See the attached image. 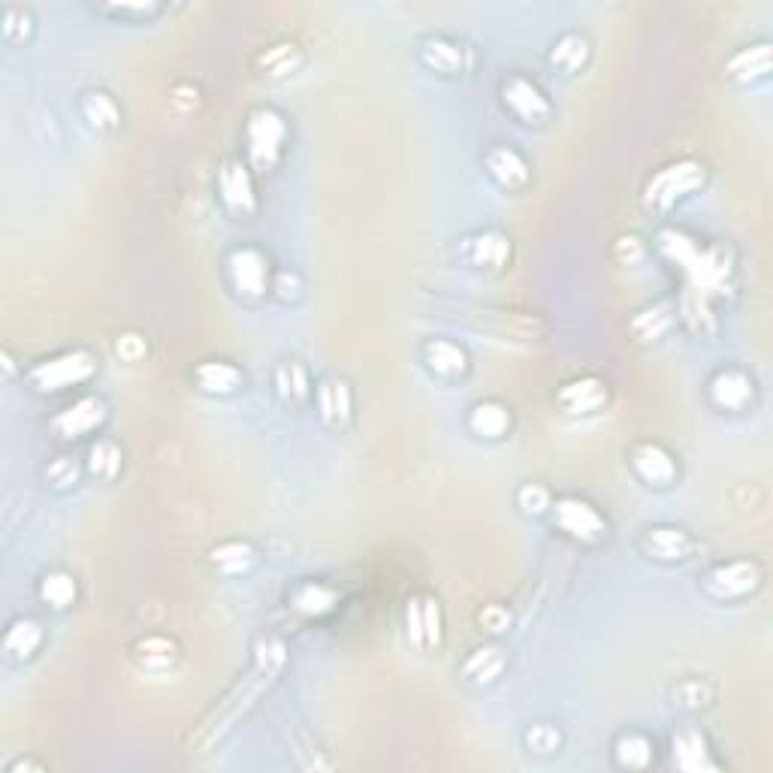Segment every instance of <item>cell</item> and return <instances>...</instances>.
Masks as SVG:
<instances>
[{
	"label": "cell",
	"mask_w": 773,
	"mask_h": 773,
	"mask_svg": "<svg viewBox=\"0 0 773 773\" xmlns=\"http://www.w3.org/2000/svg\"><path fill=\"white\" fill-rule=\"evenodd\" d=\"M559 743H562V734H559L553 725H532V728L526 731V746L535 749V752H541V755L556 752Z\"/></svg>",
	"instance_id": "obj_35"
},
{
	"label": "cell",
	"mask_w": 773,
	"mask_h": 773,
	"mask_svg": "<svg viewBox=\"0 0 773 773\" xmlns=\"http://www.w3.org/2000/svg\"><path fill=\"white\" fill-rule=\"evenodd\" d=\"M118 354L124 357V360H139L142 354H145V342L139 339V336H121L118 339Z\"/></svg>",
	"instance_id": "obj_41"
},
{
	"label": "cell",
	"mask_w": 773,
	"mask_h": 773,
	"mask_svg": "<svg viewBox=\"0 0 773 773\" xmlns=\"http://www.w3.org/2000/svg\"><path fill=\"white\" fill-rule=\"evenodd\" d=\"M43 644V629L31 616H19V620L10 623L7 635H4V650L13 659H31Z\"/></svg>",
	"instance_id": "obj_18"
},
{
	"label": "cell",
	"mask_w": 773,
	"mask_h": 773,
	"mask_svg": "<svg viewBox=\"0 0 773 773\" xmlns=\"http://www.w3.org/2000/svg\"><path fill=\"white\" fill-rule=\"evenodd\" d=\"M502 668H505V656H502V650H496V647H481V650H475V653L466 659V665H462L466 677L475 680V683H490V680H496V677L502 674Z\"/></svg>",
	"instance_id": "obj_28"
},
{
	"label": "cell",
	"mask_w": 773,
	"mask_h": 773,
	"mask_svg": "<svg viewBox=\"0 0 773 773\" xmlns=\"http://www.w3.org/2000/svg\"><path fill=\"white\" fill-rule=\"evenodd\" d=\"M212 562L227 574H239L254 562V550L242 541H227V544L212 550Z\"/></svg>",
	"instance_id": "obj_33"
},
{
	"label": "cell",
	"mask_w": 773,
	"mask_h": 773,
	"mask_svg": "<svg viewBox=\"0 0 773 773\" xmlns=\"http://www.w3.org/2000/svg\"><path fill=\"white\" fill-rule=\"evenodd\" d=\"M508 623H511V616H508V610L505 607H487L484 613H481V626L484 629H490V632H502V629H508Z\"/></svg>",
	"instance_id": "obj_39"
},
{
	"label": "cell",
	"mask_w": 773,
	"mask_h": 773,
	"mask_svg": "<svg viewBox=\"0 0 773 773\" xmlns=\"http://www.w3.org/2000/svg\"><path fill=\"white\" fill-rule=\"evenodd\" d=\"M31 34V13L25 7H7L4 10V37L7 40H25Z\"/></svg>",
	"instance_id": "obj_36"
},
{
	"label": "cell",
	"mask_w": 773,
	"mask_h": 773,
	"mask_svg": "<svg viewBox=\"0 0 773 773\" xmlns=\"http://www.w3.org/2000/svg\"><path fill=\"white\" fill-rule=\"evenodd\" d=\"M758 577L761 574L752 562L737 559V562H725V565L713 568L710 577H707V589L716 598H740V595H746L758 586Z\"/></svg>",
	"instance_id": "obj_8"
},
{
	"label": "cell",
	"mask_w": 773,
	"mask_h": 773,
	"mask_svg": "<svg viewBox=\"0 0 773 773\" xmlns=\"http://www.w3.org/2000/svg\"><path fill=\"white\" fill-rule=\"evenodd\" d=\"M88 469H91L97 478L112 481V478L118 475V469H121V450H118V444L100 438V441L91 447V453H88Z\"/></svg>",
	"instance_id": "obj_32"
},
{
	"label": "cell",
	"mask_w": 773,
	"mask_h": 773,
	"mask_svg": "<svg viewBox=\"0 0 773 773\" xmlns=\"http://www.w3.org/2000/svg\"><path fill=\"white\" fill-rule=\"evenodd\" d=\"M502 97H505V106L526 124H544L550 118V103L544 91L526 76H511L502 88Z\"/></svg>",
	"instance_id": "obj_5"
},
{
	"label": "cell",
	"mask_w": 773,
	"mask_h": 773,
	"mask_svg": "<svg viewBox=\"0 0 773 773\" xmlns=\"http://www.w3.org/2000/svg\"><path fill=\"white\" fill-rule=\"evenodd\" d=\"M248 136V158L257 170H272L284 151V139H287V124L275 109H257L248 118L245 127Z\"/></svg>",
	"instance_id": "obj_2"
},
{
	"label": "cell",
	"mask_w": 773,
	"mask_h": 773,
	"mask_svg": "<svg viewBox=\"0 0 773 773\" xmlns=\"http://www.w3.org/2000/svg\"><path fill=\"white\" fill-rule=\"evenodd\" d=\"M278 384H281V393L284 396H305V387H308V381H305V372L296 366V363H290V366H284V369H278Z\"/></svg>",
	"instance_id": "obj_38"
},
{
	"label": "cell",
	"mask_w": 773,
	"mask_h": 773,
	"mask_svg": "<svg viewBox=\"0 0 773 773\" xmlns=\"http://www.w3.org/2000/svg\"><path fill=\"white\" fill-rule=\"evenodd\" d=\"M553 517H556V526H559L565 535L577 538V541H598V538L604 535V529H607L604 517H601L589 502H583V499H577V496L559 499Z\"/></svg>",
	"instance_id": "obj_4"
},
{
	"label": "cell",
	"mask_w": 773,
	"mask_h": 773,
	"mask_svg": "<svg viewBox=\"0 0 773 773\" xmlns=\"http://www.w3.org/2000/svg\"><path fill=\"white\" fill-rule=\"evenodd\" d=\"M767 70H770V49L767 46H752V49H743L731 58V76L740 79V82L761 79V76H767Z\"/></svg>",
	"instance_id": "obj_31"
},
{
	"label": "cell",
	"mask_w": 773,
	"mask_h": 773,
	"mask_svg": "<svg viewBox=\"0 0 773 773\" xmlns=\"http://www.w3.org/2000/svg\"><path fill=\"white\" fill-rule=\"evenodd\" d=\"M653 755H656L653 740L638 734V731H629V734H623L620 740H616V761H620L623 767H650Z\"/></svg>",
	"instance_id": "obj_26"
},
{
	"label": "cell",
	"mask_w": 773,
	"mask_h": 773,
	"mask_svg": "<svg viewBox=\"0 0 773 773\" xmlns=\"http://www.w3.org/2000/svg\"><path fill=\"white\" fill-rule=\"evenodd\" d=\"M710 393H713V402H716L719 408L740 411V408H746V402L752 399V381H749L740 369H725V372H719V375L710 381Z\"/></svg>",
	"instance_id": "obj_11"
},
{
	"label": "cell",
	"mask_w": 773,
	"mask_h": 773,
	"mask_svg": "<svg viewBox=\"0 0 773 773\" xmlns=\"http://www.w3.org/2000/svg\"><path fill=\"white\" fill-rule=\"evenodd\" d=\"M701 185H704V167L695 164V161H680V164H671V167H665L653 176V182L647 185V200L653 206L665 209V206L689 197Z\"/></svg>",
	"instance_id": "obj_3"
},
{
	"label": "cell",
	"mask_w": 773,
	"mask_h": 773,
	"mask_svg": "<svg viewBox=\"0 0 773 773\" xmlns=\"http://www.w3.org/2000/svg\"><path fill=\"white\" fill-rule=\"evenodd\" d=\"M632 469L638 472L641 481H647L650 487H668L677 478V462L674 456L662 447V444H638L632 450Z\"/></svg>",
	"instance_id": "obj_7"
},
{
	"label": "cell",
	"mask_w": 773,
	"mask_h": 773,
	"mask_svg": "<svg viewBox=\"0 0 773 773\" xmlns=\"http://www.w3.org/2000/svg\"><path fill=\"white\" fill-rule=\"evenodd\" d=\"M420 58L426 67H432L438 73H459L466 67V49L447 37H429L420 49Z\"/></svg>",
	"instance_id": "obj_17"
},
{
	"label": "cell",
	"mask_w": 773,
	"mask_h": 773,
	"mask_svg": "<svg viewBox=\"0 0 773 773\" xmlns=\"http://www.w3.org/2000/svg\"><path fill=\"white\" fill-rule=\"evenodd\" d=\"M318 405H321V414L324 420L330 423H345L351 417V390L345 381H324L318 387Z\"/></svg>",
	"instance_id": "obj_24"
},
{
	"label": "cell",
	"mask_w": 773,
	"mask_h": 773,
	"mask_svg": "<svg viewBox=\"0 0 773 773\" xmlns=\"http://www.w3.org/2000/svg\"><path fill=\"white\" fill-rule=\"evenodd\" d=\"M275 290H278L281 299H290V296H296V290H299V278H296L293 272H281L278 281H275Z\"/></svg>",
	"instance_id": "obj_42"
},
{
	"label": "cell",
	"mask_w": 773,
	"mask_h": 773,
	"mask_svg": "<svg viewBox=\"0 0 773 773\" xmlns=\"http://www.w3.org/2000/svg\"><path fill=\"white\" fill-rule=\"evenodd\" d=\"M194 378H197L203 393H218V396H227L242 384V372L233 363H224V360H209V363L197 366Z\"/></svg>",
	"instance_id": "obj_19"
},
{
	"label": "cell",
	"mask_w": 773,
	"mask_h": 773,
	"mask_svg": "<svg viewBox=\"0 0 773 773\" xmlns=\"http://www.w3.org/2000/svg\"><path fill=\"white\" fill-rule=\"evenodd\" d=\"M508 254H511V242H508L499 230H487V233L469 239V257H472V263H478V266L499 269V266H505Z\"/></svg>",
	"instance_id": "obj_22"
},
{
	"label": "cell",
	"mask_w": 773,
	"mask_h": 773,
	"mask_svg": "<svg viewBox=\"0 0 773 773\" xmlns=\"http://www.w3.org/2000/svg\"><path fill=\"white\" fill-rule=\"evenodd\" d=\"M426 363L432 372L444 375V378H453V375H462L469 369V357L466 351H462L456 342H447V339H435L426 345Z\"/></svg>",
	"instance_id": "obj_20"
},
{
	"label": "cell",
	"mask_w": 773,
	"mask_h": 773,
	"mask_svg": "<svg viewBox=\"0 0 773 773\" xmlns=\"http://www.w3.org/2000/svg\"><path fill=\"white\" fill-rule=\"evenodd\" d=\"M257 64L266 76H287L299 64V49L293 43H278V46L266 49Z\"/></svg>",
	"instance_id": "obj_34"
},
{
	"label": "cell",
	"mask_w": 773,
	"mask_h": 773,
	"mask_svg": "<svg viewBox=\"0 0 773 773\" xmlns=\"http://www.w3.org/2000/svg\"><path fill=\"white\" fill-rule=\"evenodd\" d=\"M487 170L505 188H523L529 182V164L520 158V151L505 148V145H499L487 154Z\"/></svg>",
	"instance_id": "obj_14"
},
{
	"label": "cell",
	"mask_w": 773,
	"mask_h": 773,
	"mask_svg": "<svg viewBox=\"0 0 773 773\" xmlns=\"http://www.w3.org/2000/svg\"><path fill=\"white\" fill-rule=\"evenodd\" d=\"M408 635L414 644H438L441 641V616L435 601H411L408 604Z\"/></svg>",
	"instance_id": "obj_16"
},
{
	"label": "cell",
	"mask_w": 773,
	"mask_h": 773,
	"mask_svg": "<svg viewBox=\"0 0 773 773\" xmlns=\"http://www.w3.org/2000/svg\"><path fill=\"white\" fill-rule=\"evenodd\" d=\"M674 761L689 770V773H698V770H716V761L710 758V749H707V740L701 731L695 728H686L680 734H674Z\"/></svg>",
	"instance_id": "obj_13"
},
{
	"label": "cell",
	"mask_w": 773,
	"mask_h": 773,
	"mask_svg": "<svg viewBox=\"0 0 773 773\" xmlns=\"http://www.w3.org/2000/svg\"><path fill=\"white\" fill-rule=\"evenodd\" d=\"M40 598L55 607V610H64L76 601V580L73 574L67 571H49L43 580H40Z\"/></svg>",
	"instance_id": "obj_27"
},
{
	"label": "cell",
	"mask_w": 773,
	"mask_h": 773,
	"mask_svg": "<svg viewBox=\"0 0 773 773\" xmlns=\"http://www.w3.org/2000/svg\"><path fill=\"white\" fill-rule=\"evenodd\" d=\"M517 502L526 514H544L550 508V493L541 484H526V487H520Z\"/></svg>",
	"instance_id": "obj_37"
},
{
	"label": "cell",
	"mask_w": 773,
	"mask_h": 773,
	"mask_svg": "<svg viewBox=\"0 0 773 773\" xmlns=\"http://www.w3.org/2000/svg\"><path fill=\"white\" fill-rule=\"evenodd\" d=\"M333 604H336V592L324 583H302L293 592V607L308 616H321V613L333 610Z\"/></svg>",
	"instance_id": "obj_30"
},
{
	"label": "cell",
	"mask_w": 773,
	"mask_h": 773,
	"mask_svg": "<svg viewBox=\"0 0 773 773\" xmlns=\"http://www.w3.org/2000/svg\"><path fill=\"white\" fill-rule=\"evenodd\" d=\"M218 188H221V200L227 203L230 212L236 215H251L257 200H254V185H251V176L242 164L230 161L221 176H218Z\"/></svg>",
	"instance_id": "obj_10"
},
{
	"label": "cell",
	"mask_w": 773,
	"mask_h": 773,
	"mask_svg": "<svg viewBox=\"0 0 773 773\" xmlns=\"http://www.w3.org/2000/svg\"><path fill=\"white\" fill-rule=\"evenodd\" d=\"M103 420H106V405H103L97 396H85V399L67 405V408L52 420V426H55V432L64 435V438H79V435L94 432Z\"/></svg>",
	"instance_id": "obj_9"
},
{
	"label": "cell",
	"mask_w": 773,
	"mask_h": 773,
	"mask_svg": "<svg viewBox=\"0 0 773 773\" xmlns=\"http://www.w3.org/2000/svg\"><path fill=\"white\" fill-rule=\"evenodd\" d=\"M230 275H233V284L242 296L257 299V296L266 293L269 260L257 248H236L230 254Z\"/></svg>",
	"instance_id": "obj_6"
},
{
	"label": "cell",
	"mask_w": 773,
	"mask_h": 773,
	"mask_svg": "<svg viewBox=\"0 0 773 773\" xmlns=\"http://www.w3.org/2000/svg\"><path fill=\"white\" fill-rule=\"evenodd\" d=\"M49 478H52L58 487H67V484H73V481H76V466H73V459L61 456L58 462H52Z\"/></svg>",
	"instance_id": "obj_40"
},
{
	"label": "cell",
	"mask_w": 773,
	"mask_h": 773,
	"mask_svg": "<svg viewBox=\"0 0 773 773\" xmlns=\"http://www.w3.org/2000/svg\"><path fill=\"white\" fill-rule=\"evenodd\" d=\"M94 375V357L88 351H64L52 360H43L37 363L28 378L31 384L40 390V393H58V390H67V387H76L82 381H88Z\"/></svg>",
	"instance_id": "obj_1"
},
{
	"label": "cell",
	"mask_w": 773,
	"mask_h": 773,
	"mask_svg": "<svg viewBox=\"0 0 773 773\" xmlns=\"http://www.w3.org/2000/svg\"><path fill=\"white\" fill-rule=\"evenodd\" d=\"M644 547L653 559L659 562H677V559H686L689 550H692V541L683 529H674V526H659V529H650L647 538H644Z\"/></svg>",
	"instance_id": "obj_15"
},
{
	"label": "cell",
	"mask_w": 773,
	"mask_h": 773,
	"mask_svg": "<svg viewBox=\"0 0 773 773\" xmlns=\"http://www.w3.org/2000/svg\"><path fill=\"white\" fill-rule=\"evenodd\" d=\"M136 659L145 671H167L176 662V644L164 635H148L136 647Z\"/></svg>",
	"instance_id": "obj_25"
},
{
	"label": "cell",
	"mask_w": 773,
	"mask_h": 773,
	"mask_svg": "<svg viewBox=\"0 0 773 773\" xmlns=\"http://www.w3.org/2000/svg\"><path fill=\"white\" fill-rule=\"evenodd\" d=\"M82 115L97 130H115L121 124V109L106 91H88L82 94Z\"/></svg>",
	"instance_id": "obj_23"
},
{
	"label": "cell",
	"mask_w": 773,
	"mask_h": 773,
	"mask_svg": "<svg viewBox=\"0 0 773 773\" xmlns=\"http://www.w3.org/2000/svg\"><path fill=\"white\" fill-rule=\"evenodd\" d=\"M469 426L481 438H502L511 429V411L502 402H478L472 408Z\"/></svg>",
	"instance_id": "obj_21"
},
{
	"label": "cell",
	"mask_w": 773,
	"mask_h": 773,
	"mask_svg": "<svg viewBox=\"0 0 773 773\" xmlns=\"http://www.w3.org/2000/svg\"><path fill=\"white\" fill-rule=\"evenodd\" d=\"M586 58H589V43H586L580 34H562V37L556 40L553 52H550V61H553L559 70H568V73L580 70V67L586 64Z\"/></svg>",
	"instance_id": "obj_29"
},
{
	"label": "cell",
	"mask_w": 773,
	"mask_h": 773,
	"mask_svg": "<svg viewBox=\"0 0 773 773\" xmlns=\"http://www.w3.org/2000/svg\"><path fill=\"white\" fill-rule=\"evenodd\" d=\"M559 402L568 414H589L607 402V387L598 378H577L562 387Z\"/></svg>",
	"instance_id": "obj_12"
}]
</instances>
